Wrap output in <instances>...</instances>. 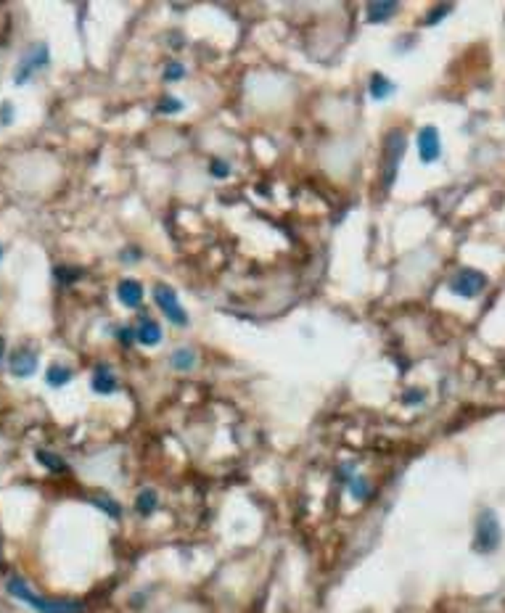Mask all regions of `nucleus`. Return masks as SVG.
Instances as JSON below:
<instances>
[{
    "instance_id": "1",
    "label": "nucleus",
    "mask_w": 505,
    "mask_h": 613,
    "mask_svg": "<svg viewBox=\"0 0 505 613\" xmlns=\"http://www.w3.org/2000/svg\"><path fill=\"white\" fill-rule=\"evenodd\" d=\"M6 590H9L11 597H16L19 603L29 605L35 613H85V603H80V600L43 597V595L35 592L21 576H9V579H6Z\"/></svg>"
},
{
    "instance_id": "2",
    "label": "nucleus",
    "mask_w": 505,
    "mask_h": 613,
    "mask_svg": "<svg viewBox=\"0 0 505 613\" xmlns=\"http://www.w3.org/2000/svg\"><path fill=\"white\" fill-rule=\"evenodd\" d=\"M405 151H408V138H405L403 127H392V130L384 135V143H381V183H384V193H389L397 183V172H400V164L405 159Z\"/></svg>"
},
{
    "instance_id": "3",
    "label": "nucleus",
    "mask_w": 505,
    "mask_h": 613,
    "mask_svg": "<svg viewBox=\"0 0 505 613\" xmlns=\"http://www.w3.org/2000/svg\"><path fill=\"white\" fill-rule=\"evenodd\" d=\"M503 545V526H500V518L492 508H484V511L477 516V526H474V542L471 548L479 555H492L497 553Z\"/></svg>"
},
{
    "instance_id": "4",
    "label": "nucleus",
    "mask_w": 505,
    "mask_h": 613,
    "mask_svg": "<svg viewBox=\"0 0 505 613\" xmlns=\"http://www.w3.org/2000/svg\"><path fill=\"white\" fill-rule=\"evenodd\" d=\"M51 64V48L48 43H32V46L21 53L19 64L14 69V85H27L32 77L38 75L40 69H46Z\"/></svg>"
},
{
    "instance_id": "5",
    "label": "nucleus",
    "mask_w": 505,
    "mask_h": 613,
    "mask_svg": "<svg viewBox=\"0 0 505 613\" xmlns=\"http://www.w3.org/2000/svg\"><path fill=\"white\" fill-rule=\"evenodd\" d=\"M487 275L482 272V270H474V267H460L452 278H450L447 288H450V294H455V297L460 299H477L484 294V288H487Z\"/></svg>"
},
{
    "instance_id": "6",
    "label": "nucleus",
    "mask_w": 505,
    "mask_h": 613,
    "mask_svg": "<svg viewBox=\"0 0 505 613\" xmlns=\"http://www.w3.org/2000/svg\"><path fill=\"white\" fill-rule=\"evenodd\" d=\"M154 302H156V306L161 309V315L169 320V326H178V328L188 326V312H186V306L180 304L175 288L161 286V283L154 286Z\"/></svg>"
},
{
    "instance_id": "7",
    "label": "nucleus",
    "mask_w": 505,
    "mask_h": 613,
    "mask_svg": "<svg viewBox=\"0 0 505 613\" xmlns=\"http://www.w3.org/2000/svg\"><path fill=\"white\" fill-rule=\"evenodd\" d=\"M415 143H418V156H421L423 164H434V161H440L442 138H440V130H437L434 124L421 127L418 135H415Z\"/></svg>"
},
{
    "instance_id": "8",
    "label": "nucleus",
    "mask_w": 505,
    "mask_h": 613,
    "mask_svg": "<svg viewBox=\"0 0 505 613\" xmlns=\"http://www.w3.org/2000/svg\"><path fill=\"white\" fill-rule=\"evenodd\" d=\"M38 365L40 360L32 349H16V352L9 354V371L16 378H32L38 373Z\"/></svg>"
},
{
    "instance_id": "9",
    "label": "nucleus",
    "mask_w": 505,
    "mask_h": 613,
    "mask_svg": "<svg viewBox=\"0 0 505 613\" xmlns=\"http://www.w3.org/2000/svg\"><path fill=\"white\" fill-rule=\"evenodd\" d=\"M90 389H93L95 394H101V397L117 394V389H119V378H117V373H112V368L98 365V368L93 371V378H90Z\"/></svg>"
},
{
    "instance_id": "10",
    "label": "nucleus",
    "mask_w": 505,
    "mask_h": 613,
    "mask_svg": "<svg viewBox=\"0 0 505 613\" xmlns=\"http://www.w3.org/2000/svg\"><path fill=\"white\" fill-rule=\"evenodd\" d=\"M117 299H119V304H124L127 309H138V306L143 304L141 280H135V278L119 280V286H117Z\"/></svg>"
},
{
    "instance_id": "11",
    "label": "nucleus",
    "mask_w": 505,
    "mask_h": 613,
    "mask_svg": "<svg viewBox=\"0 0 505 613\" xmlns=\"http://www.w3.org/2000/svg\"><path fill=\"white\" fill-rule=\"evenodd\" d=\"M135 334H138V344L141 346H159L164 334H161V326L156 320H151V317L143 315L138 328H135Z\"/></svg>"
},
{
    "instance_id": "12",
    "label": "nucleus",
    "mask_w": 505,
    "mask_h": 613,
    "mask_svg": "<svg viewBox=\"0 0 505 613\" xmlns=\"http://www.w3.org/2000/svg\"><path fill=\"white\" fill-rule=\"evenodd\" d=\"M135 513L141 516V518H151L154 513L159 511V492L154 489V486H143L141 492H138V497H135Z\"/></svg>"
},
{
    "instance_id": "13",
    "label": "nucleus",
    "mask_w": 505,
    "mask_h": 613,
    "mask_svg": "<svg viewBox=\"0 0 505 613\" xmlns=\"http://www.w3.org/2000/svg\"><path fill=\"white\" fill-rule=\"evenodd\" d=\"M400 11V3H394V0H381V3H368L365 6V19L371 21V24H386V21L392 19L394 14Z\"/></svg>"
},
{
    "instance_id": "14",
    "label": "nucleus",
    "mask_w": 505,
    "mask_h": 613,
    "mask_svg": "<svg viewBox=\"0 0 505 613\" xmlns=\"http://www.w3.org/2000/svg\"><path fill=\"white\" fill-rule=\"evenodd\" d=\"M368 93H371L373 101H389V98L397 93V85L386 75H381V72H373V75H371V82H368Z\"/></svg>"
},
{
    "instance_id": "15",
    "label": "nucleus",
    "mask_w": 505,
    "mask_h": 613,
    "mask_svg": "<svg viewBox=\"0 0 505 613\" xmlns=\"http://www.w3.org/2000/svg\"><path fill=\"white\" fill-rule=\"evenodd\" d=\"M75 378V371L69 368V365H61V363H53L48 365L46 371V383L51 389H64L66 383Z\"/></svg>"
},
{
    "instance_id": "16",
    "label": "nucleus",
    "mask_w": 505,
    "mask_h": 613,
    "mask_svg": "<svg viewBox=\"0 0 505 613\" xmlns=\"http://www.w3.org/2000/svg\"><path fill=\"white\" fill-rule=\"evenodd\" d=\"M35 460H38L46 471H51V474H69V463H66L61 455L51 452V449H35Z\"/></svg>"
},
{
    "instance_id": "17",
    "label": "nucleus",
    "mask_w": 505,
    "mask_h": 613,
    "mask_svg": "<svg viewBox=\"0 0 505 613\" xmlns=\"http://www.w3.org/2000/svg\"><path fill=\"white\" fill-rule=\"evenodd\" d=\"M193 365H196V352H193V349H188V346L175 349L172 357H169V368H172V371L186 373V371H191Z\"/></svg>"
},
{
    "instance_id": "18",
    "label": "nucleus",
    "mask_w": 505,
    "mask_h": 613,
    "mask_svg": "<svg viewBox=\"0 0 505 613\" xmlns=\"http://www.w3.org/2000/svg\"><path fill=\"white\" fill-rule=\"evenodd\" d=\"M346 489L352 494V500H357V502H365L373 497V486H371V481H368L365 476H352V481L346 484Z\"/></svg>"
},
{
    "instance_id": "19",
    "label": "nucleus",
    "mask_w": 505,
    "mask_h": 613,
    "mask_svg": "<svg viewBox=\"0 0 505 613\" xmlns=\"http://www.w3.org/2000/svg\"><path fill=\"white\" fill-rule=\"evenodd\" d=\"M90 502H93L98 511L106 513L109 518H114V521H119V518H122V505H119L117 500H112V497H93Z\"/></svg>"
},
{
    "instance_id": "20",
    "label": "nucleus",
    "mask_w": 505,
    "mask_h": 613,
    "mask_svg": "<svg viewBox=\"0 0 505 613\" xmlns=\"http://www.w3.org/2000/svg\"><path fill=\"white\" fill-rule=\"evenodd\" d=\"M183 109H186V106H183V101H178L175 95H164V98L156 103V112H159V114H180Z\"/></svg>"
},
{
    "instance_id": "21",
    "label": "nucleus",
    "mask_w": 505,
    "mask_h": 613,
    "mask_svg": "<svg viewBox=\"0 0 505 613\" xmlns=\"http://www.w3.org/2000/svg\"><path fill=\"white\" fill-rule=\"evenodd\" d=\"M186 77V64H180V61H169L164 66V82H180Z\"/></svg>"
},
{
    "instance_id": "22",
    "label": "nucleus",
    "mask_w": 505,
    "mask_h": 613,
    "mask_svg": "<svg viewBox=\"0 0 505 613\" xmlns=\"http://www.w3.org/2000/svg\"><path fill=\"white\" fill-rule=\"evenodd\" d=\"M400 402H403L405 407H418V405H423L426 402V391L423 389H408L400 397Z\"/></svg>"
},
{
    "instance_id": "23",
    "label": "nucleus",
    "mask_w": 505,
    "mask_h": 613,
    "mask_svg": "<svg viewBox=\"0 0 505 613\" xmlns=\"http://www.w3.org/2000/svg\"><path fill=\"white\" fill-rule=\"evenodd\" d=\"M209 175L217 177V180H225V177H230V164L225 161V159H212L209 161Z\"/></svg>"
},
{
    "instance_id": "24",
    "label": "nucleus",
    "mask_w": 505,
    "mask_h": 613,
    "mask_svg": "<svg viewBox=\"0 0 505 613\" xmlns=\"http://www.w3.org/2000/svg\"><path fill=\"white\" fill-rule=\"evenodd\" d=\"M117 339H119V344L122 346H130L138 341V334H135V326H122L119 331H117Z\"/></svg>"
},
{
    "instance_id": "25",
    "label": "nucleus",
    "mask_w": 505,
    "mask_h": 613,
    "mask_svg": "<svg viewBox=\"0 0 505 613\" xmlns=\"http://www.w3.org/2000/svg\"><path fill=\"white\" fill-rule=\"evenodd\" d=\"M450 11H452V6H437V9L431 11V16H426V21H423V24H426V27H434V24H440L442 19H445V16H447Z\"/></svg>"
},
{
    "instance_id": "26",
    "label": "nucleus",
    "mask_w": 505,
    "mask_h": 613,
    "mask_svg": "<svg viewBox=\"0 0 505 613\" xmlns=\"http://www.w3.org/2000/svg\"><path fill=\"white\" fill-rule=\"evenodd\" d=\"M16 117V109H14V103L11 101H3L0 103V127H9L11 122Z\"/></svg>"
},
{
    "instance_id": "27",
    "label": "nucleus",
    "mask_w": 505,
    "mask_h": 613,
    "mask_svg": "<svg viewBox=\"0 0 505 613\" xmlns=\"http://www.w3.org/2000/svg\"><path fill=\"white\" fill-rule=\"evenodd\" d=\"M56 278L61 280V283H72V280L77 278H83V270H72V267H56Z\"/></svg>"
},
{
    "instance_id": "28",
    "label": "nucleus",
    "mask_w": 505,
    "mask_h": 613,
    "mask_svg": "<svg viewBox=\"0 0 505 613\" xmlns=\"http://www.w3.org/2000/svg\"><path fill=\"white\" fill-rule=\"evenodd\" d=\"M3 349H6V341L0 339V363H3Z\"/></svg>"
},
{
    "instance_id": "29",
    "label": "nucleus",
    "mask_w": 505,
    "mask_h": 613,
    "mask_svg": "<svg viewBox=\"0 0 505 613\" xmlns=\"http://www.w3.org/2000/svg\"><path fill=\"white\" fill-rule=\"evenodd\" d=\"M0 260H3V246H0Z\"/></svg>"
}]
</instances>
